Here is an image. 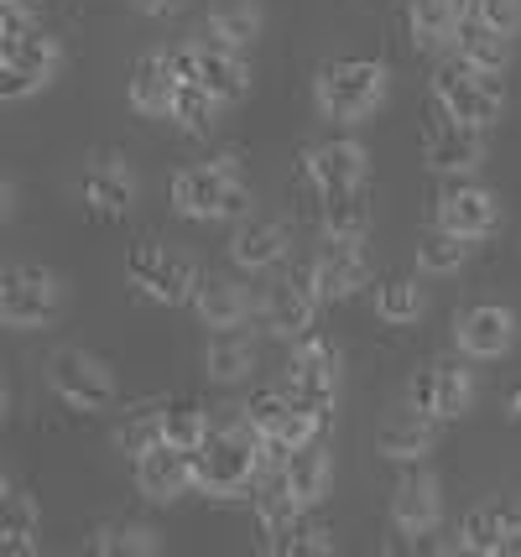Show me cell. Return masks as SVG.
I'll return each instance as SVG.
<instances>
[{
	"label": "cell",
	"mask_w": 521,
	"mask_h": 557,
	"mask_svg": "<svg viewBox=\"0 0 521 557\" xmlns=\"http://www.w3.org/2000/svg\"><path fill=\"white\" fill-rule=\"evenodd\" d=\"M136 194H141V183H136V168L115 157V151H104L95 157L84 177H78V198H84V209L95 219H125L136 209Z\"/></svg>",
	"instance_id": "cell-20"
},
{
	"label": "cell",
	"mask_w": 521,
	"mask_h": 557,
	"mask_svg": "<svg viewBox=\"0 0 521 557\" xmlns=\"http://www.w3.org/2000/svg\"><path fill=\"white\" fill-rule=\"evenodd\" d=\"M188 308L199 313V323L209 329V334H220V329H246V323H250V292L235 287V282L209 276V282L199 287V297H194Z\"/></svg>",
	"instance_id": "cell-31"
},
{
	"label": "cell",
	"mask_w": 521,
	"mask_h": 557,
	"mask_svg": "<svg viewBox=\"0 0 521 557\" xmlns=\"http://www.w3.org/2000/svg\"><path fill=\"white\" fill-rule=\"evenodd\" d=\"M136 490L147 495L151 506H177L183 495H194V490H199L194 448L157 443V448H147V454H136Z\"/></svg>",
	"instance_id": "cell-18"
},
{
	"label": "cell",
	"mask_w": 521,
	"mask_h": 557,
	"mask_svg": "<svg viewBox=\"0 0 521 557\" xmlns=\"http://www.w3.org/2000/svg\"><path fill=\"white\" fill-rule=\"evenodd\" d=\"M427 313V287H422V276H386V282H375V318L381 323H392V329H407V323H418Z\"/></svg>",
	"instance_id": "cell-33"
},
{
	"label": "cell",
	"mask_w": 521,
	"mask_h": 557,
	"mask_svg": "<svg viewBox=\"0 0 521 557\" xmlns=\"http://www.w3.org/2000/svg\"><path fill=\"white\" fill-rule=\"evenodd\" d=\"M392 527L401 536H433L444 527V485H438V474H427L422 463H407L401 469V480L392 485Z\"/></svg>",
	"instance_id": "cell-16"
},
{
	"label": "cell",
	"mask_w": 521,
	"mask_h": 557,
	"mask_svg": "<svg viewBox=\"0 0 521 557\" xmlns=\"http://www.w3.org/2000/svg\"><path fill=\"white\" fill-rule=\"evenodd\" d=\"M214 422L220 417H209V407H199V401H168V443H177V448H203Z\"/></svg>",
	"instance_id": "cell-40"
},
{
	"label": "cell",
	"mask_w": 521,
	"mask_h": 557,
	"mask_svg": "<svg viewBox=\"0 0 521 557\" xmlns=\"http://www.w3.org/2000/svg\"><path fill=\"white\" fill-rule=\"evenodd\" d=\"M177 58H183V73H188L199 89H209L224 110L250 95V69H246L240 52H224V48H214V42H203L199 37V42L177 48Z\"/></svg>",
	"instance_id": "cell-21"
},
{
	"label": "cell",
	"mask_w": 521,
	"mask_h": 557,
	"mask_svg": "<svg viewBox=\"0 0 521 557\" xmlns=\"http://www.w3.org/2000/svg\"><path fill=\"white\" fill-rule=\"evenodd\" d=\"M485 157H491V131L485 125L438 115V121L427 125V136H422V162L438 172V177H474V172L485 168Z\"/></svg>",
	"instance_id": "cell-11"
},
{
	"label": "cell",
	"mask_w": 521,
	"mask_h": 557,
	"mask_svg": "<svg viewBox=\"0 0 521 557\" xmlns=\"http://www.w3.org/2000/svg\"><path fill=\"white\" fill-rule=\"evenodd\" d=\"M470 355H448V360H433L418 370V381L407 391V401L422 407L427 417H438V422H459V417L474 412V396H480V381H474L470 370Z\"/></svg>",
	"instance_id": "cell-9"
},
{
	"label": "cell",
	"mask_w": 521,
	"mask_h": 557,
	"mask_svg": "<svg viewBox=\"0 0 521 557\" xmlns=\"http://www.w3.org/2000/svg\"><path fill=\"white\" fill-rule=\"evenodd\" d=\"M63 318V276L37 261H5L0 267V323L11 334H37Z\"/></svg>",
	"instance_id": "cell-4"
},
{
	"label": "cell",
	"mask_w": 521,
	"mask_h": 557,
	"mask_svg": "<svg viewBox=\"0 0 521 557\" xmlns=\"http://www.w3.org/2000/svg\"><path fill=\"white\" fill-rule=\"evenodd\" d=\"M240 412H246V422L261 437H276L287 422H293V412H298V396H293L287 386H266V391H256Z\"/></svg>",
	"instance_id": "cell-38"
},
{
	"label": "cell",
	"mask_w": 521,
	"mask_h": 557,
	"mask_svg": "<svg viewBox=\"0 0 521 557\" xmlns=\"http://www.w3.org/2000/svg\"><path fill=\"white\" fill-rule=\"evenodd\" d=\"M250 183L235 157L220 162H194L173 177V209L194 224H240L250 214Z\"/></svg>",
	"instance_id": "cell-3"
},
{
	"label": "cell",
	"mask_w": 521,
	"mask_h": 557,
	"mask_svg": "<svg viewBox=\"0 0 521 557\" xmlns=\"http://www.w3.org/2000/svg\"><path fill=\"white\" fill-rule=\"evenodd\" d=\"M470 11H474V0H470Z\"/></svg>",
	"instance_id": "cell-46"
},
{
	"label": "cell",
	"mask_w": 521,
	"mask_h": 557,
	"mask_svg": "<svg viewBox=\"0 0 521 557\" xmlns=\"http://www.w3.org/2000/svg\"><path fill=\"white\" fill-rule=\"evenodd\" d=\"M203 370H209V381H220V386L250 381V370H256V339L240 334V329L209 334V344H203Z\"/></svg>",
	"instance_id": "cell-30"
},
{
	"label": "cell",
	"mask_w": 521,
	"mask_h": 557,
	"mask_svg": "<svg viewBox=\"0 0 521 557\" xmlns=\"http://www.w3.org/2000/svg\"><path fill=\"white\" fill-rule=\"evenodd\" d=\"M183 84H188V73H183L177 48L173 52H147V58H136V69L125 78V99H131L136 115L168 121V115H173V99L183 95Z\"/></svg>",
	"instance_id": "cell-17"
},
{
	"label": "cell",
	"mask_w": 521,
	"mask_h": 557,
	"mask_svg": "<svg viewBox=\"0 0 521 557\" xmlns=\"http://www.w3.org/2000/svg\"><path fill=\"white\" fill-rule=\"evenodd\" d=\"M157 443H168V401H147V407H136V412H125V422L115 428V448L121 454H147Z\"/></svg>",
	"instance_id": "cell-37"
},
{
	"label": "cell",
	"mask_w": 521,
	"mask_h": 557,
	"mask_svg": "<svg viewBox=\"0 0 521 557\" xmlns=\"http://www.w3.org/2000/svg\"><path fill=\"white\" fill-rule=\"evenodd\" d=\"M470 256H474V240H464V235H454V230H444V224L422 230V240H418V271L422 276H459V271L470 267Z\"/></svg>",
	"instance_id": "cell-35"
},
{
	"label": "cell",
	"mask_w": 521,
	"mask_h": 557,
	"mask_svg": "<svg viewBox=\"0 0 521 557\" xmlns=\"http://www.w3.org/2000/svg\"><path fill=\"white\" fill-rule=\"evenodd\" d=\"M444 428L438 417H427L422 407H397V412H386V422L375 428V454L392 463H422L427 454H438V443H444Z\"/></svg>",
	"instance_id": "cell-22"
},
{
	"label": "cell",
	"mask_w": 521,
	"mask_h": 557,
	"mask_svg": "<svg viewBox=\"0 0 521 557\" xmlns=\"http://www.w3.org/2000/svg\"><path fill=\"white\" fill-rule=\"evenodd\" d=\"M32 5H42V0H32Z\"/></svg>",
	"instance_id": "cell-45"
},
{
	"label": "cell",
	"mask_w": 521,
	"mask_h": 557,
	"mask_svg": "<svg viewBox=\"0 0 521 557\" xmlns=\"http://www.w3.org/2000/svg\"><path fill=\"white\" fill-rule=\"evenodd\" d=\"M511 417H517V422H521V391H517V396H511Z\"/></svg>",
	"instance_id": "cell-44"
},
{
	"label": "cell",
	"mask_w": 521,
	"mask_h": 557,
	"mask_svg": "<svg viewBox=\"0 0 521 557\" xmlns=\"http://www.w3.org/2000/svg\"><path fill=\"white\" fill-rule=\"evenodd\" d=\"M276 480H282V490H287L298 506H319L323 495H328V485H334V454H328V433L313 437V443H302V448H293V454H287V463L276 469Z\"/></svg>",
	"instance_id": "cell-26"
},
{
	"label": "cell",
	"mask_w": 521,
	"mask_h": 557,
	"mask_svg": "<svg viewBox=\"0 0 521 557\" xmlns=\"http://www.w3.org/2000/svg\"><path fill=\"white\" fill-rule=\"evenodd\" d=\"M454 58H464L470 69L496 73V78H500V73L511 69V58H517V37H500V32H491V26L464 22L459 42H454Z\"/></svg>",
	"instance_id": "cell-34"
},
{
	"label": "cell",
	"mask_w": 521,
	"mask_h": 557,
	"mask_svg": "<svg viewBox=\"0 0 521 557\" xmlns=\"http://www.w3.org/2000/svg\"><path fill=\"white\" fill-rule=\"evenodd\" d=\"M58 69H63V42L52 32L32 26L22 37H5L0 42V99L5 104L37 99L58 78Z\"/></svg>",
	"instance_id": "cell-7"
},
{
	"label": "cell",
	"mask_w": 521,
	"mask_h": 557,
	"mask_svg": "<svg viewBox=\"0 0 521 557\" xmlns=\"http://www.w3.org/2000/svg\"><path fill=\"white\" fill-rule=\"evenodd\" d=\"M48 391L78 417H100L121 401L115 370L100 355H89V349H58L48 360Z\"/></svg>",
	"instance_id": "cell-8"
},
{
	"label": "cell",
	"mask_w": 521,
	"mask_h": 557,
	"mask_svg": "<svg viewBox=\"0 0 521 557\" xmlns=\"http://www.w3.org/2000/svg\"><path fill=\"white\" fill-rule=\"evenodd\" d=\"M470 22L491 26L500 37H521V0H474Z\"/></svg>",
	"instance_id": "cell-41"
},
{
	"label": "cell",
	"mask_w": 521,
	"mask_h": 557,
	"mask_svg": "<svg viewBox=\"0 0 521 557\" xmlns=\"http://www.w3.org/2000/svg\"><path fill=\"white\" fill-rule=\"evenodd\" d=\"M339 381H345V355L328 339L308 334L287 349V391L308 401V407H334L339 396Z\"/></svg>",
	"instance_id": "cell-13"
},
{
	"label": "cell",
	"mask_w": 521,
	"mask_h": 557,
	"mask_svg": "<svg viewBox=\"0 0 521 557\" xmlns=\"http://www.w3.org/2000/svg\"><path fill=\"white\" fill-rule=\"evenodd\" d=\"M287 256H293V235H287V224H276V219L246 214L235 224V235H230V261H235V271H246V276H266V271H276Z\"/></svg>",
	"instance_id": "cell-24"
},
{
	"label": "cell",
	"mask_w": 521,
	"mask_h": 557,
	"mask_svg": "<svg viewBox=\"0 0 521 557\" xmlns=\"http://www.w3.org/2000/svg\"><path fill=\"white\" fill-rule=\"evenodd\" d=\"M459 553L500 557L521 553V506L517 500H485L459 516Z\"/></svg>",
	"instance_id": "cell-23"
},
{
	"label": "cell",
	"mask_w": 521,
	"mask_h": 557,
	"mask_svg": "<svg viewBox=\"0 0 521 557\" xmlns=\"http://www.w3.org/2000/svg\"><path fill=\"white\" fill-rule=\"evenodd\" d=\"M125 282L141 292L147 302L183 308V302L199 297L203 271H199V261H194L188 250H177V245L141 240V245H131V256H125Z\"/></svg>",
	"instance_id": "cell-5"
},
{
	"label": "cell",
	"mask_w": 521,
	"mask_h": 557,
	"mask_svg": "<svg viewBox=\"0 0 521 557\" xmlns=\"http://www.w3.org/2000/svg\"><path fill=\"white\" fill-rule=\"evenodd\" d=\"M0 547L5 557H32L42 547V510L16 474H0Z\"/></svg>",
	"instance_id": "cell-25"
},
{
	"label": "cell",
	"mask_w": 521,
	"mask_h": 557,
	"mask_svg": "<svg viewBox=\"0 0 521 557\" xmlns=\"http://www.w3.org/2000/svg\"><path fill=\"white\" fill-rule=\"evenodd\" d=\"M220 110H224L220 99L188 78V84H183V95L173 99V115H168V121H173L183 136H209V131H214V121H220Z\"/></svg>",
	"instance_id": "cell-39"
},
{
	"label": "cell",
	"mask_w": 521,
	"mask_h": 557,
	"mask_svg": "<svg viewBox=\"0 0 521 557\" xmlns=\"http://www.w3.org/2000/svg\"><path fill=\"white\" fill-rule=\"evenodd\" d=\"M308 282L323 302H349L355 292H365L375 282V261L365 240H328L308 267Z\"/></svg>",
	"instance_id": "cell-15"
},
{
	"label": "cell",
	"mask_w": 521,
	"mask_h": 557,
	"mask_svg": "<svg viewBox=\"0 0 521 557\" xmlns=\"http://www.w3.org/2000/svg\"><path fill=\"white\" fill-rule=\"evenodd\" d=\"M521 339V323L511 308L500 302H474L464 313L454 318V349L470 355L474 364H491V360H506Z\"/></svg>",
	"instance_id": "cell-14"
},
{
	"label": "cell",
	"mask_w": 521,
	"mask_h": 557,
	"mask_svg": "<svg viewBox=\"0 0 521 557\" xmlns=\"http://www.w3.org/2000/svg\"><path fill=\"white\" fill-rule=\"evenodd\" d=\"M95 553L100 557H157L162 553V536L147 521H104L95 532Z\"/></svg>",
	"instance_id": "cell-36"
},
{
	"label": "cell",
	"mask_w": 521,
	"mask_h": 557,
	"mask_svg": "<svg viewBox=\"0 0 521 557\" xmlns=\"http://www.w3.org/2000/svg\"><path fill=\"white\" fill-rule=\"evenodd\" d=\"M433 224H444L464 240H491L500 230V198L474 177H444V188L433 198Z\"/></svg>",
	"instance_id": "cell-10"
},
{
	"label": "cell",
	"mask_w": 521,
	"mask_h": 557,
	"mask_svg": "<svg viewBox=\"0 0 521 557\" xmlns=\"http://www.w3.org/2000/svg\"><path fill=\"white\" fill-rule=\"evenodd\" d=\"M365 177H371V151L355 141V136H328V141L302 151V183H308L313 198L365 188Z\"/></svg>",
	"instance_id": "cell-12"
},
{
	"label": "cell",
	"mask_w": 521,
	"mask_h": 557,
	"mask_svg": "<svg viewBox=\"0 0 521 557\" xmlns=\"http://www.w3.org/2000/svg\"><path fill=\"white\" fill-rule=\"evenodd\" d=\"M319 308H323V297L313 292V282H308V276L293 282V276H287V282H272V287H266L256 313H261V329H266V334L298 344L319 329Z\"/></svg>",
	"instance_id": "cell-19"
},
{
	"label": "cell",
	"mask_w": 521,
	"mask_h": 557,
	"mask_svg": "<svg viewBox=\"0 0 521 557\" xmlns=\"http://www.w3.org/2000/svg\"><path fill=\"white\" fill-rule=\"evenodd\" d=\"M199 463V495L209 500H256V485L266 480V437L246 422V412H224L214 433L194 448Z\"/></svg>",
	"instance_id": "cell-1"
},
{
	"label": "cell",
	"mask_w": 521,
	"mask_h": 557,
	"mask_svg": "<svg viewBox=\"0 0 521 557\" xmlns=\"http://www.w3.org/2000/svg\"><path fill=\"white\" fill-rule=\"evenodd\" d=\"M464 22H470V0H412L407 5V32L418 52H454Z\"/></svg>",
	"instance_id": "cell-27"
},
{
	"label": "cell",
	"mask_w": 521,
	"mask_h": 557,
	"mask_svg": "<svg viewBox=\"0 0 521 557\" xmlns=\"http://www.w3.org/2000/svg\"><path fill=\"white\" fill-rule=\"evenodd\" d=\"M0 198H5V203H0V219L11 224V219H16V198H22V188H16V177H5V188H0Z\"/></svg>",
	"instance_id": "cell-43"
},
{
	"label": "cell",
	"mask_w": 521,
	"mask_h": 557,
	"mask_svg": "<svg viewBox=\"0 0 521 557\" xmlns=\"http://www.w3.org/2000/svg\"><path fill=\"white\" fill-rule=\"evenodd\" d=\"M261 32H266V11H261L256 0H230V5L203 16V42H214V48H224V52H240V58L256 52Z\"/></svg>",
	"instance_id": "cell-28"
},
{
	"label": "cell",
	"mask_w": 521,
	"mask_h": 557,
	"mask_svg": "<svg viewBox=\"0 0 521 557\" xmlns=\"http://www.w3.org/2000/svg\"><path fill=\"white\" fill-rule=\"evenodd\" d=\"M261 553L272 557H302V553H334V532H328V521L313 516V506L302 510L298 521H287V527H276V532H261Z\"/></svg>",
	"instance_id": "cell-32"
},
{
	"label": "cell",
	"mask_w": 521,
	"mask_h": 557,
	"mask_svg": "<svg viewBox=\"0 0 521 557\" xmlns=\"http://www.w3.org/2000/svg\"><path fill=\"white\" fill-rule=\"evenodd\" d=\"M141 16H151V22H162V16H173V11H183V0H131Z\"/></svg>",
	"instance_id": "cell-42"
},
{
	"label": "cell",
	"mask_w": 521,
	"mask_h": 557,
	"mask_svg": "<svg viewBox=\"0 0 521 557\" xmlns=\"http://www.w3.org/2000/svg\"><path fill=\"white\" fill-rule=\"evenodd\" d=\"M371 224H375V209H371V194H365V188H345V194L319 198L323 240H365Z\"/></svg>",
	"instance_id": "cell-29"
},
{
	"label": "cell",
	"mask_w": 521,
	"mask_h": 557,
	"mask_svg": "<svg viewBox=\"0 0 521 557\" xmlns=\"http://www.w3.org/2000/svg\"><path fill=\"white\" fill-rule=\"evenodd\" d=\"M433 115L496 131L500 115H506V89H500L496 73H480L464 58L448 52L444 63H438V73H433Z\"/></svg>",
	"instance_id": "cell-6"
},
{
	"label": "cell",
	"mask_w": 521,
	"mask_h": 557,
	"mask_svg": "<svg viewBox=\"0 0 521 557\" xmlns=\"http://www.w3.org/2000/svg\"><path fill=\"white\" fill-rule=\"evenodd\" d=\"M392 99V69L375 58H328L313 73V110L334 125H365Z\"/></svg>",
	"instance_id": "cell-2"
}]
</instances>
